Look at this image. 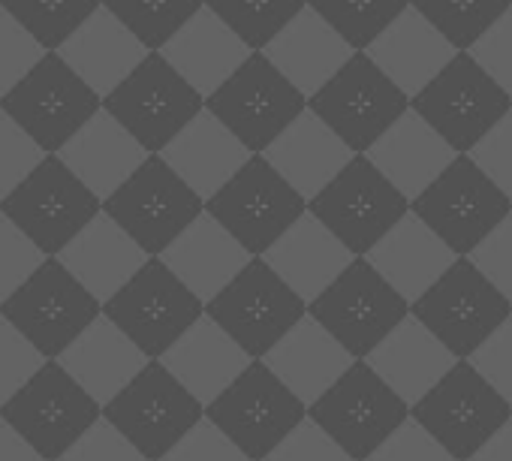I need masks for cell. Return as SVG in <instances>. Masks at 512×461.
Here are the masks:
<instances>
[{
  "label": "cell",
  "instance_id": "obj_4",
  "mask_svg": "<svg viewBox=\"0 0 512 461\" xmlns=\"http://www.w3.org/2000/svg\"><path fill=\"white\" fill-rule=\"evenodd\" d=\"M205 109L253 154H263L308 109V97L266 52H253L214 94L205 97Z\"/></svg>",
  "mask_w": 512,
  "mask_h": 461
},
{
  "label": "cell",
  "instance_id": "obj_12",
  "mask_svg": "<svg viewBox=\"0 0 512 461\" xmlns=\"http://www.w3.org/2000/svg\"><path fill=\"white\" fill-rule=\"evenodd\" d=\"M0 314L16 323L46 359H58L103 314V302L58 257H49L0 305Z\"/></svg>",
  "mask_w": 512,
  "mask_h": 461
},
{
  "label": "cell",
  "instance_id": "obj_26",
  "mask_svg": "<svg viewBox=\"0 0 512 461\" xmlns=\"http://www.w3.org/2000/svg\"><path fill=\"white\" fill-rule=\"evenodd\" d=\"M458 356L419 320H401L389 338L368 356V365L413 407L422 395H428L452 368Z\"/></svg>",
  "mask_w": 512,
  "mask_h": 461
},
{
  "label": "cell",
  "instance_id": "obj_29",
  "mask_svg": "<svg viewBox=\"0 0 512 461\" xmlns=\"http://www.w3.org/2000/svg\"><path fill=\"white\" fill-rule=\"evenodd\" d=\"M368 157L413 202L458 157V151L410 106L368 148Z\"/></svg>",
  "mask_w": 512,
  "mask_h": 461
},
{
  "label": "cell",
  "instance_id": "obj_32",
  "mask_svg": "<svg viewBox=\"0 0 512 461\" xmlns=\"http://www.w3.org/2000/svg\"><path fill=\"white\" fill-rule=\"evenodd\" d=\"M308 407L356 362V356L311 314H305L263 359Z\"/></svg>",
  "mask_w": 512,
  "mask_h": 461
},
{
  "label": "cell",
  "instance_id": "obj_31",
  "mask_svg": "<svg viewBox=\"0 0 512 461\" xmlns=\"http://www.w3.org/2000/svg\"><path fill=\"white\" fill-rule=\"evenodd\" d=\"M263 154L308 202L356 157V151L311 109H305Z\"/></svg>",
  "mask_w": 512,
  "mask_h": 461
},
{
  "label": "cell",
  "instance_id": "obj_34",
  "mask_svg": "<svg viewBox=\"0 0 512 461\" xmlns=\"http://www.w3.org/2000/svg\"><path fill=\"white\" fill-rule=\"evenodd\" d=\"M160 362L208 407L253 359L217 320L205 314L160 356Z\"/></svg>",
  "mask_w": 512,
  "mask_h": 461
},
{
  "label": "cell",
  "instance_id": "obj_1",
  "mask_svg": "<svg viewBox=\"0 0 512 461\" xmlns=\"http://www.w3.org/2000/svg\"><path fill=\"white\" fill-rule=\"evenodd\" d=\"M410 211L458 254L470 257L485 236L512 214V196L503 193L470 154H458L413 202Z\"/></svg>",
  "mask_w": 512,
  "mask_h": 461
},
{
  "label": "cell",
  "instance_id": "obj_51",
  "mask_svg": "<svg viewBox=\"0 0 512 461\" xmlns=\"http://www.w3.org/2000/svg\"><path fill=\"white\" fill-rule=\"evenodd\" d=\"M467 362L512 404V317H506Z\"/></svg>",
  "mask_w": 512,
  "mask_h": 461
},
{
  "label": "cell",
  "instance_id": "obj_33",
  "mask_svg": "<svg viewBox=\"0 0 512 461\" xmlns=\"http://www.w3.org/2000/svg\"><path fill=\"white\" fill-rule=\"evenodd\" d=\"M365 52L410 100L458 55V49L413 4Z\"/></svg>",
  "mask_w": 512,
  "mask_h": 461
},
{
  "label": "cell",
  "instance_id": "obj_11",
  "mask_svg": "<svg viewBox=\"0 0 512 461\" xmlns=\"http://www.w3.org/2000/svg\"><path fill=\"white\" fill-rule=\"evenodd\" d=\"M410 106L458 151L470 154L512 109V97L470 55L458 52Z\"/></svg>",
  "mask_w": 512,
  "mask_h": 461
},
{
  "label": "cell",
  "instance_id": "obj_5",
  "mask_svg": "<svg viewBox=\"0 0 512 461\" xmlns=\"http://www.w3.org/2000/svg\"><path fill=\"white\" fill-rule=\"evenodd\" d=\"M217 320L250 359H266L269 350L308 314V302L266 263L253 257L208 305Z\"/></svg>",
  "mask_w": 512,
  "mask_h": 461
},
{
  "label": "cell",
  "instance_id": "obj_39",
  "mask_svg": "<svg viewBox=\"0 0 512 461\" xmlns=\"http://www.w3.org/2000/svg\"><path fill=\"white\" fill-rule=\"evenodd\" d=\"M151 52H160L202 7L205 0H103Z\"/></svg>",
  "mask_w": 512,
  "mask_h": 461
},
{
  "label": "cell",
  "instance_id": "obj_35",
  "mask_svg": "<svg viewBox=\"0 0 512 461\" xmlns=\"http://www.w3.org/2000/svg\"><path fill=\"white\" fill-rule=\"evenodd\" d=\"M58 362L106 407L151 359L121 326L100 314Z\"/></svg>",
  "mask_w": 512,
  "mask_h": 461
},
{
  "label": "cell",
  "instance_id": "obj_28",
  "mask_svg": "<svg viewBox=\"0 0 512 461\" xmlns=\"http://www.w3.org/2000/svg\"><path fill=\"white\" fill-rule=\"evenodd\" d=\"M160 157L202 196L211 199L250 157L253 151L208 109H202L163 151Z\"/></svg>",
  "mask_w": 512,
  "mask_h": 461
},
{
  "label": "cell",
  "instance_id": "obj_27",
  "mask_svg": "<svg viewBox=\"0 0 512 461\" xmlns=\"http://www.w3.org/2000/svg\"><path fill=\"white\" fill-rule=\"evenodd\" d=\"M148 46L109 10L100 7L61 49L58 55L100 94H112L145 58Z\"/></svg>",
  "mask_w": 512,
  "mask_h": 461
},
{
  "label": "cell",
  "instance_id": "obj_19",
  "mask_svg": "<svg viewBox=\"0 0 512 461\" xmlns=\"http://www.w3.org/2000/svg\"><path fill=\"white\" fill-rule=\"evenodd\" d=\"M103 109L151 154H160L205 109V97L166 61L163 52H148V58L103 97Z\"/></svg>",
  "mask_w": 512,
  "mask_h": 461
},
{
  "label": "cell",
  "instance_id": "obj_44",
  "mask_svg": "<svg viewBox=\"0 0 512 461\" xmlns=\"http://www.w3.org/2000/svg\"><path fill=\"white\" fill-rule=\"evenodd\" d=\"M43 58L46 49L34 34L10 10L0 7V97L10 94Z\"/></svg>",
  "mask_w": 512,
  "mask_h": 461
},
{
  "label": "cell",
  "instance_id": "obj_10",
  "mask_svg": "<svg viewBox=\"0 0 512 461\" xmlns=\"http://www.w3.org/2000/svg\"><path fill=\"white\" fill-rule=\"evenodd\" d=\"M320 320L356 359H368L389 332L410 317V302L368 263L356 257L311 305Z\"/></svg>",
  "mask_w": 512,
  "mask_h": 461
},
{
  "label": "cell",
  "instance_id": "obj_54",
  "mask_svg": "<svg viewBox=\"0 0 512 461\" xmlns=\"http://www.w3.org/2000/svg\"><path fill=\"white\" fill-rule=\"evenodd\" d=\"M0 461H46V458L0 416Z\"/></svg>",
  "mask_w": 512,
  "mask_h": 461
},
{
  "label": "cell",
  "instance_id": "obj_42",
  "mask_svg": "<svg viewBox=\"0 0 512 461\" xmlns=\"http://www.w3.org/2000/svg\"><path fill=\"white\" fill-rule=\"evenodd\" d=\"M46 251L0 211V305H4L43 263Z\"/></svg>",
  "mask_w": 512,
  "mask_h": 461
},
{
  "label": "cell",
  "instance_id": "obj_52",
  "mask_svg": "<svg viewBox=\"0 0 512 461\" xmlns=\"http://www.w3.org/2000/svg\"><path fill=\"white\" fill-rule=\"evenodd\" d=\"M470 157L482 166V172L512 196V109L488 130V136L470 151Z\"/></svg>",
  "mask_w": 512,
  "mask_h": 461
},
{
  "label": "cell",
  "instance_id": "obj_38",
  "mask_svg": "<svg viewBox=\"0 0 512 461\" xmlns=\"http://www.w3.org/2000/svg\"><path fill=\"white\" fill-rule=\"evenodd\" d=\"M46 52H58L100 7L103 0H0Z\"/></svg>",
  "mask_w": 512,
  "mask_h": 461
},
{
  "label": "cell",
  "instance_id": "obj_7",
  "mask_svg": "<svg viewBox=\"0 0 512 461\" xmlns=\"http://www.w3.org/2000/svg\"><path fill=\"white\" fill-rule=\"evenodd\" d=\"M0 211L22 226L46 257H58L103 211V199L58 154H49L7 199H0Z\"/></svg>",
  "mask_w": 512,
  "mask_h": 461
},
{
  "label": "cell",
  "instance_id": "obj_46",
  "mask_svg": "<svg viewBox=\"0 0 512 461\" xmlns=\"http://www.w3.org/2000/svg\"><path fill=\"white\" fill-rule=\"evenodd\" d=\"M365 461H458L419 419H404Z\"/></svg>",
  "mask_w": 512,
  "mask_h": 461
},
{
  "label": "cell",
  "instance_id": "obj_48",
  "mask_svg": "<svg viewBox=\"0 0 512 461\" xmlns=\"http://www.w3.org/2000/svg\"><path fill=\"white\" fill-rule=\"evenodd\" d=\"M58 461H148L106 416H100Z\"/></svg>",
  "mask_w": 512,
  "mask_h": 461
},
{
  "label": "cell",
  "instance_id": "obj_15",
  "mask_svg": "<svg viewBox=\"0 0 512 461\" xmlns=\"http://www.w3.org/2000/svg\"><path fill=\"white\" fill-rule=\"evenodd\" d=\"M308 109L356 154H368V148L410 109V97L368 52H356L317 94L308 97Z\"/></svg>",
  "mask_w": 512,
  "mask_h": 461
},
{
  "label": "cell",
  "instance_id": "obj_40",
  "mask_svg": "<svg viewBox=\"0 0 512 461\" xmlns=\"http://www.w3.org/2000/svg\"><path fill=\"white\" fill-rule=\"evenodd\" d=\"M308 4L356 52H365L410 7V0H308Z\"/></svg>",
  "mask_w": 512,
  "mask_h": 461
},
{
  "label": "cell",
  "instance_id": "obj_2",
  "mask_svg": "<svg viewBox=\"0 0 512 461\" xmlns=\"http://www.w3.org/2000/svg\"><path fill=\"white\" fill-rule=\"evenodd\" d=\"M205 416L250 461H266V455L308 419V404L263 359H253L205 407Z\"/></svg>",
  "mask_w": 512,
  "mask_h": 461
},
{
  "label": "cell",
  "instance_id": "obj_41",
  "mask_svg": "<svg viewBox=\"0 0 512 461\" xmlns=\"http://www.w3.org/2000/svg\"><path fill=\"white\" fill-rule=\"evenodd\" d=\"M410 4L458 52H467L512 7V0H410Z\"/></svg>",
  "mask_w": 512,
  "mask_h": 461
},
{
  "label": "cell",
  "instance_id": "obj_22",
  "mask_svg": "<svg viewBox=\"0 0 512 461\" xmlns=\"http://www.w3.org/2000/svg\"><path fill=\"white\" fill-rule=\"evenodd\" d=\"M263 257L308 305L356 260V254L311 211H305Z\"/></svg>",
  "mask_w": 512,
  "mask_h": 461
},
{
  "label": "cell",
  "instance_id": "obj_9",
  "mask_svg": "<svg viewBox=\"0 0 512 461\" xmlns=\"http://www.w3.org/2000/svg\"><path fill=\"white\" fill-rule=\"evenodd\" d=\"M419 317L458 359H470L485 338L512 317V302L470 260L458 257L413 305Z\"/></svg>",
  "mask_w": 512,
  "mask_h": 461
},
{
  "label": "cell",
  "instance_id": "obj_50",
  "mask_svg": "<svg viewBox=\"0 0 512 461\" xmlns=\"http://www.w3.org/2000/svg\"><path fill=\"white\" fill-rule=\"evenodd\" d=\"M485 73L512 97V7L467 49Z\"/></svg>",
  "mask_w": 512,
  "mask_h": 461
},
{
  "label": "cell",
  "instance_id": "obj_25",
  "mask_svg": "<svg viewBox=\"0 0 512 461\" xmlns=\"http://www.w3.org/2000/svg\"><path fill=\"white\" fill-rule=\"evenodd\" d=\"M58 157L106 202L148 157L151 151L106 109H100Z\"/></svg>",
  "mask_w": 512,
  "mask_h": 461
},
{
  "label": "cell",
  "instance_id": "obj_23",
  "mask_svg": "<svg viewBox=\"0 0 512 461\" xmlns=\"http://www.w3.org/2000/svg\"><path fill=\"white\" fill-rule=\"evenodd\" d=\"M365 257L410 305L458 260V254L413 211H407Z\"/></svg>",
  "mask_w": 512,
  "mask_h": 461
},
{
  "label": "cell",
  "instance_id": "obj_45",
  "mask_svg": "<svg viewBox=\"0 0 512 461\" xmlns=\"http://www.w3.org/2000/svg\"><path fill=\"white\" fill-rule=\"evenodd\" d=\"M49 359L31 344L25 332L0 314V407H4Z\"/></svg>",
  "mask_w": 512,
  "mask_h": 461
},
{
  "label": "cell",
  "instance_id": "obj_43",
  "mask_svg": "<svg viewBox=\"0 0 512 461\" xmlns=\"http://www.w3.org/2000/svg\"><path fill=\"white\" fill-rule=\"evenodd\" d=\"M46 157L49 151L0 109V199H7Z\"/></svg>",
  "mask_w": 512,
  "mask_h": 461
},
{
  "label": "cell",
  "instance_id": "obj_47",
  "mask_svg": "<svg viewBox=\"0 0 512 461\" xmlns=\"http://www.w3.org/2000/svg\"><path fill=\"white\" fill-rule=\"evenodd\" d=\"M266 461H356V458L308 416L266 455Z\"/></svg>",
  "mask_w": 512,
  "mask_h": 461
},
{
  "label": "cell",
  "instance_id": "obj_49",
  "mask_svg": "<svg viewBox=\"0 0 512 461\" xmlns=\"http://www.w3.org/2000/svg\"><path fill=\"white\" fill-rule=\"evenodd\" d=\"M160 461H250L208 416H202Z\"/></svg>",
  "mask_w": 512,
  "mask_h": 461
},
{
  "label": "cell",
  "instance_id": "obj_21",
  "mask_svg": "<svg viewBox=\"0 0 512 461\" xmlns=\"http://www.w3.org/2000/svg\"><path fill=\"white\" fill-rule=\"evenodd\" d=\"M160 260L208 305L253 260V254L217 217L202 211L160 254Z\"/></svg>",
  "mask_w": 512,
  "mask_h": 461
},
{
  "label": "cell",
  "instance_id": "obj_14",
  "mask_svg": "<svg viewBox=\"0 0 512 461\" xmlns=\"http://www.w3.org/2000/svg\"><path fill=\"white\" fill-rule=\"evenodd\" d=\"M0 109L49 154H58L103 109V97L58 52H46L10 94L0 97Z\"/></svg>",
  "mask_w": 512,
  "mask_h": 461
},
{
  "label": "cell",
  "instance_id": "obj_36",
  "mask_svg": "<svg viewBox=\"0 0 512 461\" xmlns=\"http://www.w3.org/2000/svg\"><path fill=\"white\" fill-rule=\"evenodd\" d=\"M166 61L202 94H214L253 52L208 7H202L163 49Z\"/></svg>",
  "mask_w": 512,
  "mask_h": 461
},
{
  "label": "cell",
  "instance_id": "obj_20",
  "mask_svg": "<svg viewBox=\"0 0 512 461\" xmlns=\"http://www.w3.org/2000/svg\"><path fill=\"white\" fill-rule=\"evenodd\" d=\"M410 416L458 461H470L512 416V404L467 359H458L455 368L410 407Z\"/></svg>",
  "mask_w": 512,
  "mask_h": 461
},
{
  "label": "cell",
  "instance_id": "obj_30",
  "mask_svg": "<svg viewBox=\"0 0 512 461\" xmlns=\"http://www.w3.org/2000/svg\"><path fill=\"white\" fill-rule=\"evenodd\" d=\"M263 52L305 97L317 94L356 55V49L311 4Z\"/></svg>",
  "mask_w": 512,
  "mask_h": 461
},
{
  "label": "cell",
  "instance_id": "obj_55",
  "mask_svg": "<svg viewBox=\"0 0 512 461\" xmlns=\"http://www.w3.org/2000/svg\"><path fill=\"white\" fill-rule=\"evenodd\" d=\"M470 461H512V416L488 437V443Z\"/></svg>",
  "mask_w": 512,
  "mask_h": 461
},
{
  "label": "cell",
  "instance_id": "obj_16",
  "mask_svg": "<svg viewBox=\"0 0 512 461\" xmlns=\"http://www.w3.org/2000/svg\"><path fill=\"white\" fill-rule=\"evenodd\" d=\"M308 416L356 461H365L404 419H410V404L368 365V359H356L308 407Z\"/></svg>",
  "mask_w": 512,
  "mask_h": 461
},
{
  "label": "cell",
  "instance_id": "obj_8",
  "mask_svg": "<svg viewBox=\"0 0 512 461\" xmlns=\"http://www.w3.org/2000/svg\"><path fill=\"white\" fill-rule=\"evenodd\" d=\"M103 416L148 461H160L205 416V404L160 359H151L103 407Z\"/></svg>",
  "mask_w": 512,
  "mask_h": 461
},
{
  "label": "cell",
  "instance_id": "obj_24",
  "mask_svg": "<svg viewBox=\"0 0 512 461\" xmlns=\"http://www.w3.org/2000/svg\"><path fill=\"white\" fill-rule=\"evenodd\" d=\"M58 260L100 302H109L151 260V254L127 233L118 220H112L106 211H100L58 254Z\"/></svg>",
  "mask_w": 512,
  "mask_h": 461
},
{
  "label": "cell",
  "instance_id": "obj_53",
  "mask_svg": "<svg viewBox=\"0 0 512 461\" xmlns=\"http://www.w3.org/2000/svg\"><path fill=\"white\" fill-rule=\"evenodd\" d=\"M470 260L485 272V278L512 302V214L494 226V233L470 254Z\"/></svg>",
  "mask_w": 512,
  "mask_h": 461
},
{
  "label": "cell",
  "instance_id": "obj_13",
  "mask_svg": "<svg viewBox=\"0 0 512 461\" xmlns=\"http://www.w3.org/2000/svg\"><path fill=\"white\" fill-rule=\"evenodd\" d=\"M308 211L320 217L356 257H365L410 211V199L374 166L368 154H356L308 202Z\"/></svg>",
  "mask_w": 512,
  "mask_h": 461
},
{
  "label": "cell",
  "instance_id": "obj_17",
  "mask_svg": "<svg viewBox=\"0 0 512 461\" xmlns=\"http://www.w3.org/2000/svg\"><path fill=\"white\" fill-rule=\"evenodd\" d=\"M103 211L118 220L151 257H160L205 211V199L160 154H151L103 202Z\"/></svg>",
  "mask_w": 512,
  "mask_h": 461
},
{
  "label": "cell",
  "instance_id": "obj_6",
  "mask_svg": "<svg viewBox=\"0 0 512 461\" xmlns=\"http://www.w3.org/2000/svg\"><path fill=\"white\" fill-rule=\"evenodd\" d=\"M0 416L46 461H58L103 416V404L58 359H49L0 407Z\"/></svg>",
  "mask_w": 512,
  "mask_h": 461
},
{
  "label": "cell",
  "instance_id": "obj_3",
  "mask_svg": "<svg viewBox=\"0 0 512 461\" xmlns=\"http://www.w3.org/2000/svg\"><path fill=\"white\" fill-rule=\"evenodd\" d=\"M205 211L253 254L263 257L287 229L308 211V199L269 163L253 154L211 199Z\"/></svg>",
  "mask_w": 512,
  "mask_h": 461
},
{
  "label": "cell",
  "instance_id": "obj_37",
  "mask_svg": "<svg viewBox=\"0 0 512 461\" xmlns=\"http://www.w3.org/2000/svg\"><path fill=\"white\" fill-rule=\"evenodd\" d=\"M250 52H263L305 7L308 0H205Z\"/></svg>",
  "mask_w": 512,
  "mask_h": 461
},
{
  "label": "cell",
  "instance_id": "obj_18",
  "mask_svg": "<svg viewBox=\"0 0 512 461\" xmlns=\"http://www.w3.org/2000/svg\"><path fill=\"white\" fill-rule=\"evenodd\" d=\"M103 314L121 326L148 359H160L199 317H205V302L160 257H151L109 302H103Z\"/></svg>",
  "mask_w": 512,
  "mask_h": 461
}]
</instances>
